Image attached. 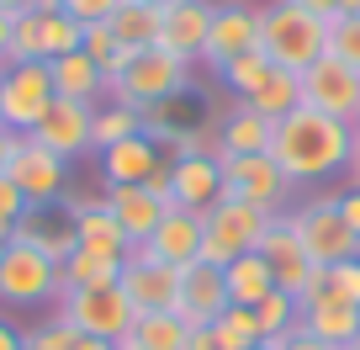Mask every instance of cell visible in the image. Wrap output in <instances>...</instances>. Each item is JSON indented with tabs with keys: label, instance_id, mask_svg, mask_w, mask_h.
Returning <instances> with one entry per match:
<instances>
[{
	"label": "cell",
	"instance_id": "obj_3",
	"mask_svg": "<svg viewBox=\"0 0 360 350\" xmlns=\"http://www.w3.org/2000/svg\"><path fill=\"white\" fill-rule=\"evenodd\" d=\"M191 91V64L165 48H143L122 64V75L106 85V96L122 106H138V112H154V106H169L175 96Z\"/></svg>",
	"mask_w": 360,
	"mask_h": 350
},
{
	"label": "cell",
	"instance_id": "obj_17",
	"mask_svg": "<svg viewBox=\"0 0 360 350\" xmlns=\"http://www.w3.org/2000/svg\"><path fill=\"white\" fill-rule=\"evenodd\" d=\"M169 202L207 213L212 202H223V159L217 154H175L169 159Z\"/></svg>",
	"mask_w": 360,
	"mask_h": 350
},
{
	"label": "cell",
	"instance_id": "obj_54",
	"mask_svg": "<svg viewBox=\"0 0 360 350\" xmlns=\"http://www.w3.org/2000/svg\"><path fill=\"white\" fill-rule=\"evenodd\" d=\"M345 11H349V16H360V0H345Z\"/></svg>",
	"mask_w": 360,
	"mask_h": 350
},
{
	"label": "cell",
	"instance_id": "obj_59",
	"mask_svg": "<svg viewBox=\"0 0 360 350\" xmlns=\"http://www.w3.org/2000/svg\"><path fill=\"white\" fill-rule=\"evenodd\" d=\"M117 350H138V345H133V339H122V345H117Z\"/></svg>",
	"mask_w": 360,
	"mask_h": 350
},
{
	"label": "cell",
	"instance_id": "obj_46",
	"mask_svg": "<svg viewBox=\"0 0 360 350\" xmlns=\"http://www.w3.org/2000/svg\"><path fill=\"white\" fill-rule=\"evenodd\" d=\"M186 350H228L223 339L212 335V324H202V329H191V339H186Z\"/></svg>",
	"mask_w": 360,
	"mask_h": 350
},
{
	"label": "cell",
	"instance_id": "obj_38",
	"mask_svg": "<svg viewBox=\"0 0 360 350\" xmlns=\"http://www.w3.org/2000/svg\"><path fill=\"white\" fill-rule=\"evenodd\" d=\"M297 313H302V303H297L292 292H281V287L255 303V318H259V329H265V339H281L286 329L297 324Z\"/></svg>",
	"mask_w": 360,
	"mask_h": 350
},
{
	"label": "cell",
	"instance_id": "obj_26",
	"mask_svg": "<svg viewBox=\"0 0 360 350\" xmlns=\"http://www.w3.org/2000/svg\"><path fill=\"white\" fill-rule=\"evenodd\" d=\"M297 303H339V308H360V255L339 260V265H318L307 292Z\"/></svg>",
	"mask_w": 360,
	"mask_h": 350
},
{
	"label": "cell",
	"instance_id": "obj_28",
	"mask_svg": "<svg viewBox=\"0 0 360 350\" xmlns=\"http://www.w3.org/2000/svg\"><path fill=\"white\" fill-rule=\"evenodd\" d=\"M106 27H112V37L127 54H143V48L159 43V6H148V0H122V6L106 16Z\"/></svg>",
	"mask_w": 360,
	"mask_h": 350
},
{
	"label": "cell",
	"instance_id": "obj_10",
	"mask_svg": "<svg viewBox=\"0 0 360 350\" xmlns=\"http://www.w3.org/2000/svg\"><path fill=\"white\" fill-rule=\"evenodd\" d=\"M58 207H64L69 223H75V249L127 265V255H133V239H127V234H122V223L112 218L106 196H79V202H75V196H64Z\"/></svg>",
	"mask_w": 360,
	"mask_h": 350
},
{
	"label": "cell",
	"instance_id": "obj_24",
	"mask_svg": "<svg viewBox=\"0 0 360 350\" xmlns=\"http://www.w3.org/2000/svg\"><path fill=\"white\" fill-rule=\"evenodd\" d=\"M217 159H238V154H270V133L276 123L259 117L249 101H233L223 117H217Z\"/></svg>",
	"mask_w": 360,
	"mask_h": 350
},
{
	"label": "cell",
	"instance_id": "obj_48",
	"mask_svg": "<svg viewBox=\"0 0 360 350\" xmlns=\"http://www.w3.org/2000/svg\"><path fill=\"white\" fill-rule=\"evenodd\" d=\"M16 144H22V133H11V127L0 123V175H6V165H11V154H16Z\"/></svg>",
	"mask_w": 360,
	"mask_h": 350
},
{
	"label": "cell",
	"instance_id": "obj_22",
	"mask_svg": "<svg viewBox=\"0 0 360 350\" xmlns=\"http://www.w3.org/2000/svg\"><path fill=\"white\" fill-rule=\"evenodd\" d=\"M11 244H27V249H37L43 260L64 265V260L75 255V223H69L64 207H32V213L11 228Z\"/></svg>",
	"mask_w": 360,
	"mask_h": 350
},
{
	"label": "cell",
	"instance_id": "obj_1",
	"mask_svg": "<svg viewBox=\"0 0 360 350\" xmlns=\"http://www.w3.org/2000/svg\"><path fill=\"white\" fill-rule=\"evenodd\" d=\"M349 154H355V127L339 123V117L313 112V106H297V112L276 117L270 159L281 165V175L292 186H313V181H328V175H345Z\"/></svg>",
	"mask_w": 360,
	"mask_h": 350
},
{
	"label": "cell",
	"instance_id": "obj_4",
	"mask_svg": "<svg viewBox=\"0 0 360 350\" xmlns=\"http://www.w3.org/2000/svg\"><path fill=\"white\" fill-rule=\"evenodd\" d=\"M270 223H276V213H265V207L228 202V196L212 202L202 213V260L207 265H228V260L259 249V239L270 234Z\"/></svg>",
	"mask_w": 360,
	"mask_h": 350
},
{
	"label": "cell",
	"instance_id": "obj_55",
	"mask_svg": "<svg viewBox=\"0 0 360 350\" xmlns=\"http://www.w3.org/2000/svg\"><path fill=\"white\" fill-rule=\"evenodd\" d=\"M255 350H276V339H259V345H255Z\"/></svg>",
	"mask_w": 360,
	"mask_h": 350
},
{
	"label": "cell",
	"instance_id": "obj_53",
	"mask_svg": "<svg viewBox=\"0 0 360 350\" xmlns=\"http://www.w3.org/2000/svg\"><path fill=\"white\" fill-rule=\"evenodd\" d=\"M11 255V228H0V260Z\"/></svg>",
	"mask_w": 360,
	"mask_h": 350
},
{
	"label": "cell",
	"instance_id": "obj_49",
	"mask_svg": "<svg viewBox=\"0 0 360 350\" xmlns=\"http://www.w3.org/2000/svg\"><path fill=\"white\" fill-rule=\"evenodd\" d=\"M27 345V335L11 324V318H0V350H22Z\"/></svg>",
	"mask_w": 360,
	"mask_h": 350
},
{
	"label": "cell",
	"instance_id": "obj_18",
	"mask_svg": "<svg viewBox=\"0 0 360 350\" xmlns=\"http://www.w3.org/2000/svg\"><path fill=\"white\" fill-rule=\"evenodd\" d=\"M148 260H159V265H169V271H186V265H196L202 260V213H191V207H169L165 223L154 228V239L148 244H138Z\"/></svg>",
	"mask_w": 360,
	"mask_h": 350
},
{
	"label": "cell",
	"instance_id": "obj_11",
	"mask_svg": "<svg viewBox=\"0 0 360 350\" xmlns=\"http://www.w3.org/2000/svg\"><path fill=\"white\" fill-rule=\"evenodd\" d=\"M27 138H37V144H43L48 154H58L64 165L79 159V154H96V106L53 96V106L43 112V123H37Z\"/></svg>",
	"mask_w": 360,
	"mask_h": 350
},
{
	"label": "cell",
	"instance_id": "obj_56",
	"mask_svg": "<svg viewBox=\"0 0 360 350\" xmlns=\"http://www.w3.org/2000/svg\"><path fill=\"white\" fill-rule=\"evenodd\" d=\"M345 350H360V329H355V339H349V345H345Z\"/></svg>",
	"mask_w": 360,
	"mask_h": 350
},
{
	"label": "cell",
	"instance_id": "obj_21",
	"mask_svg": "<svg viewBox=\"0 0 360 350\" xmlns=\"http://www.w3.org/2000/svg\"><path fill=\"white\" fill-rule=\"evenodd\" d=\"M223 308H228L223 265H207V260H196V265H186V271H180V308H175V313L186 318L191 329L212 324Z\"/></svg>",
	"mask_w": 360,
	"mask_h": 350
},
{
	"label": "cell",
	"instance_id": "obj_50",
	"mask_svg": "<svg viewBox=\"0 0 360 350\" xmlns=\"http://www.w3.org/2000/svg\"><path fill=\"white\" fill-rule=\"evenodd\" d=\"M75 350H117V339H96V335H79Z\"/></svg>",
	"mask_w": 360,
	"mask_h": 350
},
{
	"label": "cell",
	"instance_id": "obj_16",
	"mask_svg": "<svg viewBox=\"0 0 360 350\" xmlns=\"http://www.w3.org/2000/svg\"><path fill=\"white\" fill-rule=\"evenodd\" d=\"M212 0H175V6H165L159 11V43L154 48H165V54H175V58H202L207 54V32H212Z\"/></svg>",
	"mask_w": 360,
	"mask_h": 350
},
{
	"label": "cell",
	"instance_id": "obj_30",
	"mask_svg": "<svg viewBox=\"0 0 360 350\" xmlns=\"http://www.w3.org/2000/svg\"><path fill=\"white\" fill-rule=\"evenodd\" d=\"M133 339L138 350H186V339H191V324L180 313H138L133 318Z\"/></svg>",
	"mask_w": 360,
	"mask_h": 350
},
{
	"label": "cell",
	"instance_id": "obj_15",
	"mask_svg": "<svg viewBox=\"0 0 360 350\" xmlns=\"http://www.w3.org/2000/svg\"><path fill=\"white\" fill-rule=\"evenodd\" d=\"M259 11H265V6H249V0H223V6L212 11V32H207L202 64H207V69H223L228 58L259 48Z\"/></svg>",
	"mask_w": 360,
	"mask_h": 350
},
{
	"label": "cell",
	"instance_id": "obj_23",
	"mask_svg": "<svg viewBox=\"0 0 360 350\" xmlns=\"http://www.w3.org/2000/svg\"><path fill=\"white\" fill-rule=\"evenodd\" d=\"M159 165H165V149H159L148 133L101 149V181L106 186H148Z\"/></svg>",
	"mask_w": 360,
	"mask_h": 350
},
{
	"label": "cell",
	"instance_id": "obj_20",
	"mask_svg": "<svg viewBox=\"0 0 360 350\" xmlns=\"http://www.w3.org/2000/svg\"><path fill=\"white\" fill-rule=\"evenodd\" d=\"M106 207H112V218L122 223V234L133 239V249H138V244L154 239V228L165 223V213L175 202L159 196V192H148V186H106Z\"/></svg>",
	"mask_w": 360,
	"mask_h": 350
},
{
	"label": "cell",
	"instance_id": "obj_44",
	"mask_svg": "<svg viewBox=\"0 0 360 350\" xmlns=\"http://www.w3.org/2000/svg\"><path fill=\"white\" fill-rule=\"evenodd\" d=\"M334 207H339V218H345V223L360 234V192H355V186H345V192L334 196Z\"/></svg>",
	"mask_w": 360,
	"mask_h": 350
},
{
	"label": "cell",
	"instance_id": "obj_7",
	"mask_svg": "<svg viewBox=\"0 0 360 350\" xmlns=\"http://www.w3.org/2000/svg\"><path fill=\"white\" fill-rule=\"evenodd\" d=\"M64 297V271L37 249L11 244V255L0 260V308H43Z\"/></svg>",
	"mask_w": 360,
	"mask_h": 350
},
{
	"label": "cell",
	"instance_id": "obj_9",
	"mask_svg": "<svg viewBox=\"0 0 360 350\" xmlns=\"http://www.w3.org/2000/svg\"><path fill=\"white\" fill-rule=\"evenodd\" d=\"M292 181L281 175V165L270 154H238L223 159V196L228 202H249V207H265V213H281Z\"/></svg>",
	"mask_w": 360,
	"mask_h": 350
},
{
	"label": "cell",
	"instance_id": "obj_5",
	"mask_svg": "<svg viewBox=\"0 0 360 350\" xmlns=\"http://www.w3.org/2000/svg\"><path fill=\"white\" fill-rule=\"evenodd\" d=\"M75 335H96V339H117L122 345L133 335V303H127L122 287H79V292H64L58 297V313Z\"/></svg>",
	"mask_w": 360,
	"mask_h": 350
},
{
	"label": "cell",
	"instance_id": "obj_43",
	"mask_svg": "<svg viewBox=\"0 0 360 350\" xmlns=\"http://www.w3.org/2000/svg\"><path fill=\"white\" fill-rule=\"evenodd\" d=\"M276 350H339V345H328V339H318V335H307L302 324H292L281 339H276Z\"/></svg>",
	"mask_w": 360,
	"mask_h": 350
},
{
	"label": "cell",
	"instance_id": "obj_14",
	"mask_svg": "<svg viewBox=\"0 0 360 350\" xmlns=\"http://www.w3.org/2000/svg\"><path fill=\"white\" fill-rule=\"evenodd\" d=\"M117 287L127 292L133 313H175V308H180V271H169V265L148 260L143 249H133V255H127Z\"/></svg>",
	"mask_w": 360,
	"mask_h": 350
},
{
	"label": "cell",
	"instance_id": "obj_27",
	"mask_svg": "<svg viewBox=\"0 0 360 350\" xmlns=\"http://www.w3.org/2000/svg\"><path fill=\"white\" fill-rule=\"evenodd\" d=\"M223 282H228V303H238V308H255L259 297L276 292V276H270V265H265L259 249L228 260V265H223Z\"/></svg>",
	"mask_w": 360,
	"mask_h": 350
},
{
	"label": "cell",
	"instance_id": "obj_51",
	"mask_svg": "<svg viewBox=\"0 0 360 350\" xmlns=\"http://www.w3.org/2000/svg\"><path fill=\"white\" fill-rule=\"evenodd\" d=\"M37 0H0V16H27Z\"/></svg>",
	"mask_w": 360,
	"mask_h": 350
},
{
	"label": "cell",
	"instance_id": "obj_57",
	"mask_svg": "<svg viewBox=\"0 0 360 350\" xmlns=\"http://www.w3.org/2000/svg\"><path fill=\"white\" fill-rule=\"evenodd\" d=\"M349 127H355V144H360V112H355V123H349Z\"/></svg>",
	"mask_w": 360,
	"mask_h": 350
},
{
	"label": "cell",
	"instance_id": "obj_36",
	"mask_svg": "<svg viewBox=\"0 0 360 350\" xmlns=\"http://www.w3.org/2000/svg\"><path fill=\"white\" fill-rule=\"evenodd\" d=\"M212 335L223 339L228 350H255L259 339H265V329H259V318H255V308H238V303H228L223 313L212 318Z\"/></svg>",
	"mask_w": 360,
	"mask_h": 350
},
{
	"label": "cell",
	"instance_id": "obj_39",
	"mask_svg": "<svg viewBox=\"0 0 360 350\" xmlns=\"http://www.w3.org/2000/svg\"><path fill=\"white\" fill-rule=\"evenodd\" d=\"M328 58H339V64L360 69V16H334L328 22Z\"/></svg>",
	"mask_w": 360,
	"mask_h": 350
},
{
	"label": "cell",
	"instance_id": "obj_34",
	"mask_svg": "<svg viewBox=\"0 0 360 350\" xmlns=\"http://www.w3.org/2000/svg\"><path fill=\"white\" fill-rule=\"evenodd\" d=\"M58 271H64V292H79V287H117L122 265H117V260H101V255L75 249V255H69Z\"/></svg>",
	"mask_w": 360,
	"mask_h": 350
},
{
	"label": "cell",
	"instance_id": "obj_58",
	"mask_svg": "<svg viewBox=\"0 0 360 350\" xmlns=\"http://www.w3.org/2000/svg\"><path fill=\"white\" fill-rule=\"evenodd\" d=\"M148 6H159V11H165V6H175V0H148Z\"/></svg>",
	"mask_w": 360,
	"mask_h": 350
},
{
	"label": "cell",
	"instance_id": "obj_33",
	"mask_svg": "<svg viewBox=\"0 0 360 350\" xmlns=\"http://www.w3.org/2000/svg\"><path fill=\"white\" fill-rule=\"evenodd\" d=\"M270 69H276V64H270V58H265V48H249V54L228 58V64L217 69V75H223V85H228V91L238 96V101H249V96H255L259 85H265V80H270Z\"/></svg>",
	"mask_w": 360,
	"mask_h": 350
},
{
	"label": "cell",
	"instance_id": "obj_6",
	"mask_svg": "<svg viewBox=\"0 0 360 350\" xmlns=\"http://www.w3.org/2000/svg\"><path fill=\"white\" fill-rule=\"evenodd\" d=\"M286 223H292V234L302 239V249H307L313 265H339V260H355L360 255V234L339 218L334 196H318V202L292 207Z\"/></svg>",
	"mask_w": 360,
	"mask_h": 350
},
{
	"label": "cell",
	"instance_id": "obj_35",
	"mask_svg": "<svg viewBox=\"0 0 360 350\" xmlns=\"http://www.w3.org/2000/svg\"><path fill=\"white\" fill-rule=\"evenodd\" d=\"M138 133H143V112L138 106H122V101L96 106V154L122 144V138H138Z\"/></svg>",
	"mask_w": 360,
	"mask_h": 350
},
{
	"label": "cell",
	"instance_id": "obj_25",
	"mask_svg": "<svg viewBox=\"0 0 360 350\" xmlns=\"http://www.w3.org/2000/svg\"><path fill=\"white\" fill-rule=\"evenodd\" d=\"M53 96H64V101H85V106H101L106 96V75L96 69V58L85 54V48H75V54L53 58Z\"/></svg>",
	"mask_w": 360,
	"mask_h": 350
},
{
	"label": "cell",
	"instance_id": "obj_41",
	"mask_svg": "<svg viewBox=\"0 0 360 350\" xmlns=\"http://www.w3.org/2000/svg\"><path fill=\"white\" fill-rule=\"evenodd\" d=\"M122 0H58V11L64 16H75L79 27H96V22H106V16L117 11Z\"/></svg>",
	"mask_w": 360,
	"mask_h": 350
},
{
	"label": "cell",
	"instance_id": "obj_12",
	"mask_svg": "<svg viewBox=\"0 0 360 350\" xmlns=\"http://www.w3.org/2000/svg\"><path fill=\"white\" fill-rule=\"evenodd\" d=\"M6 175L16 181V192L27 196L32 207H58L64 202V186H69V165L58 154H48L37 138H22L11 154V165H6Z\"/></svg>",
	"mask_w": 360,
	"mask_h": 350
},
{
	"label": "cell",
	"instance_id": "obj_47",
	"mask_svg": "<svg viewBox=\"0 0 360 350\" xmlns=\"http://www.w3.org/2000/svg\"><path fill=\"white\" fill-rule=\"evenodd\" d=\"M11 32H16V16H0V69H11Z\"/></svg>",
	"mask_w": 360,
	"mask_h": 350
},
{
	"label": "cell",
	"instance_id": "obj_60",
	"mask_svg": "<svg viewBox=\"0 0 360 350\" xmlns=\"http://www.w3.org/2000/svg\"><path fill=\"white\" fill-rule=\"evenodd\" d=\"M0 75H6V69H0Z\"/></svg>",
	"mask_w": 360,
	"mask_h": 350
},
{
	"label": "cell",
	"instance_id": "obj_40",
	"mask_svg": "<svg viewBox=\"0 0 360 350\" xmlns=\"http://www.w3.org/2000/svg\"><path fill=\"white\" fill-rule=\"evenodd\" d=\"M75 329L64 324V318H48V324H37L32 335H27V350H75Z\"/></svg>",
	"mask_w": 360,
	"mask_h": 350
},
{
	"label": "cell",
	"instance_id": "obj_52",
	"mask_svg": "<svg viewBox=\"0 0 360 350\" xmlns=\"http://www.w3.org/2000/svg\"><path fill=\"white\" fill-rule=\"evenodd\" d=\"M345 181L360 192V144H355V154H349V170H345Z\"/></svg>",
	"mask_w": 360,
	"mask_h": 350
},
{
	"label": "cell",
	"instance_id": "obj_45",
	"mask_svg": "<svg viewBox=\"0 0 360 350\" xmlns=\"http://www.w3.org/2000/svg\"><path fill=\"white\" fill-rule=\"evenodd\" d=\"M292 6H302V11L323 16V22H334V16H345V0H292Z\"/></svg>",
	"mask_w": 360,
	"mask_h": 350
},
{
	"label": "cell",
	"instance_id": "obj_31",
	"mask_svg": "<svg viewBox=\"0 0 360 350\" xmlns=\"http://www.w3.org/2000/svg\"><path fill=\"white\" fill-rule=\"evenodd\" d=\"M249 106H255L259 117H270V123L286 117V112H297V106H302V75H292V69H270V80L249 96Z\"/></svg>",
	"mask_w": 360,
	"mask_h": 350
},
{
	"label": "cell",
	"instance_id": "obj_37",
	"mask_svg": "<svg viewBox=\"0 0 360 350\" xmlns=\"http://www.w3.org/2000/svg\"><path fill=\"white\" fill-rule=\"evenodd\" d=\"M79 48H85V54L96 58V69H101V75H106V85H112V80L122 75V64H127V58H133V54H127V48H122V43H117V37H112V27H106V22L85 27V37H79Z\"/></svg>",
	"mask_w": 360,
	"mask_h": 350
},
{
	"label": "cell",
	"instance_id": "obj_29",
	"mask_svg": "<svg viewBox=\"0 0 360 350\" xmlns=\"http://www.w3.org/2000/svg\"><path fill=\"white\" fill-rule=\"evenodd\" d=\"M297 324H302L307 335H318V339H328V345L345 350L349 339H355V329H360V308H339V303H302Z\"/></svg>",
	"mask_w": 360,
	"mask_h": 350
},
{
	"label": "cell",
	"instance_id": "obj_42",
	"mask_svg": "<svg viewBox=\"0 0 360 350\" xmlns=\"http://www.w3.org/2000/svg\"><path fill=\"white\" fill-rule=\"evenodd\" d=\"M27 213H32V202H27V196L16 192V181H11V175H0V228H16Z\"/></svg>",
	"mask_w": 360,
	"mask_h": 350
},
{
	"label": "cell",
	"instance_id": "obj_2",
	"mask_svg": "<svg viewBox=\"0 0 360 350\" xmlns=\"http://www.w3.org/2000/svg\"><path fill=\"white\" fill-rule=\"evenodd\" d=\"M259 48H265V58L276 69L302 75L307 64H318L328 54V22L292 6V0H270L259 11Z\"/></svg>",
	"mask_w": 360,
	"mask_h": 350
},
{
	"label": "cell",
	"instance_id": "obj_13",
	"mask_svg": "<svg viewBox=\"0 0 360 350\" xmlns=\"http://www.w3.org/2000/svg\"><path fill=\"white\" fill-rule=\"evenodd\" d=\"M302 106H313V112H328L339 117V123H355L360 112V69L339 64V58H318V64L302 69Z\"/></svg>",
	"mask_w": 360,
	"mask_h": 350
},
{
	"label": "cell",
	"instance_id": "obj_19",
	"mask_svg": "<svg viewBox=\"0 0 360 350\" xmlns=\"http://www.w3.org/2000/svg\"><path fill=\"white\" fill-rule=\"evenodd\" d=\"M259 255H265V265H270V276H276V287H281V292H292V297H302V292H307V282H313L318 265L307 260V249H302V239L292 234L286 213H276L270 234L259 239Z\"/></svg>",
	"mask_w": 360,
	"mask_h": 350
},
{
	"label": "cell",
	"instance_id": "obj_8",
	"mask_svg": "<svg viewBox=\"0 0 360 350\" xmlns=\"http://www.w3.org/2000/svg\"><path fill=\"white\" fill-rule=\"evenodd\" d=\"M53 106V69L48 64H11L0 75V123L11 133H32Z\"/></svg>",
	"mask_w": 360,
	"mask_h": 350
},
{
	"label": "cell",
	"instance_id": "obj_32",
	"mask_svg": "<svg viewBox=\"0 0 360 350\" xmlns=\"http://www.w3.org/2000/svg\"><path fill=\"white\" fill-rule=\"evenodd\" d=\"M79 37H85V27H79L75 16H64V11H37V54H43V64L75 54Z\"/></svg>",
	"mask_w": 360,
	"mask_h": 350
}]
</instances>
